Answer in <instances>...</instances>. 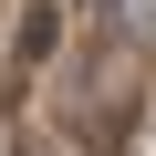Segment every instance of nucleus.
I'll list each match as a JSON object with an SVG mask.
<instances>
[{
  "label": "nucleus",
  "instance_id": "2",
  "mask_svg": "<svg viewBox=\"0 0 156 156\" xmlns=\"http://www.w3.org/2000/svg\"><path fill=\"white\" fill-rule=\"evenodd\" d=\"M115 31L125 42H156V0H115Z\"/></svg>",
  "mask_w": 156,
  "mask_h": 156
},
{
  "label": "nucleus",
  "instance_id": "1",
  "mask_svg": "<svg viewBox=\"0 0 156 156\" xmlns=\"http://www.w3.org/2000/svg\"><path fill=\"white\" fill-rule=\"evenodd\" d=\"M52 42H62V11H52V0L21 11V62H52Z\"/></svg>",
  "mask_w": 156,
  "mask_h": 156
}]
</instances>
